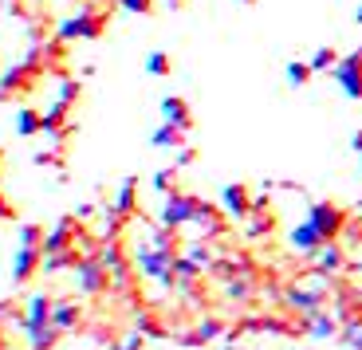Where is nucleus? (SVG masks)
<instances>
[{
    "instance_id": "nucleus-32",
    "label": "nucleus",
    "mask_w": 362,
    "mask_h": 350,
    "mask_svg": "<svg viewBox=\"0 0 362 350\" xmlns=\"http://www.w3.org/2000/svg\"><path fill=\"white\" fill-rule=\"evenodd\" d=\"M44 236H47V228H40V225H20V244H24V248H44Z\"/></svg>"
},
{
    "instance_id": "nucleus-34",
    "label": "nucleus",
    "mask_w": 362,
    "mask_h": 350,
    "mask_svg": "<svg viewBox=\"0 0 362 350\" xmlns=\"http://www.w3.org/2000/svg\"><path fill=\"white\" fill-rule=\"evenodd\" d=\"M142 342H146V334H142V331H138V327H134V331H130V334H122V339H118V342H110V350H142Z\"/></svg>"
},
{
    "instance_id": "nucleus-16",
    "label": "nucleus",
    "mask_w": 362,
    "mask_h": 350,
    "mask_svg": "<svg viewBox=\"0 0 362 350\" xmlns=\"http://www.w3.org/2000/svg\"><path fill=\"white\" fill-rule=\"evenodd\" d=\"M52 311H55V299H52V296H44V291H36V296H28L20 327L28 331V327H44V323H52Z\"/></svg>"
},
{
    "instance_id": "nucleus-41",
    "label": "nucleus",
    "mask_w": 362,
    "mask_h": 350,
    "mask_svg": "<svg viewBox=\"0 0 362 350\" xmlns=\"http://www.w3.org/2000/svg\"><path fill=\"white\" fill-rule=\"evenodd\" d=\"M193 158H197V153H193V150H189V146H185V150H181V153H177V165H189V162H193Z\"/></svg>"
},
{
    "instance_id": "nucleus-36",
    "label": "nucleus",
    "mask_w": 362,
    "mask_h": 350,
    "mask_svg": "<svg viewBox=\"0 0 362 350\" xmlns=\"http://www.w3.org/2000/svg\"><path fill=\"white\" fill-rule=\"evenodd\" d=\"M79 83H75V79H64V83H59V99H55V103H64V107H71V103L75 99H79Z\"/></svg>"
},
{
    "instance_id": "nucleus-40",
    "label": "nucleus",
    "mask_w": 362,
    "mask_h": 350,
    "mask_svg": "<svg viewBox=\"0 0 362 350\" xmlns=\"http://www.w3.org/2000/svg\"><path fill=\"white\" fill-rule=\"evenodd\" d=\"M90 216H95V205H79V209H75V221H90Z\"/></svg>"
},
{
    "instance_id": "nucleus-17",
    "label": "nucleus",
    "mask_w": 362,
    "mask_h": 350,
    "mask_svg": "<svg viewBox=\"0 0 362 350\" xmlns=\"http://www.w3.org/2000/svg\"><path fill=\"white\" fill-rule=\"evenodd\" d=\"M52 323L59 327V331H79L83 327V307L79 299H55V311H52Z\"/></svg>"
},
{
    "instance_id": "nucleus-35",
    "label": "nucleus",
    "mask_w": 362,
    "mask_h": 350,
    "mask_svg": "<svg viewBox=\"0 0 362 350\" xmlns=\"http://www.w3.org/2000/svg\"><path fill=\"white\" fill-rule=\"evenodd\" d=\"M122 12H134V16H150L154 12V0H118Z\"/></svg>"
},
{
    "instance_id": "nucleus-38",
    "label": "nucleus",
    "mask_w": 362,
    "mask_h": 350,
    "mask_svg": "<svg viewBox=\"0 0 362 350\" xmlns=\"http://www.w3.org/2000/svg\"><path fill=\"white\" fill-rule=\"evenodd\" d=\"M346 272L354 276V291H358V299H362V256H358V260H351V268H346Z\"/></svg>"
},
{
    "instance_id": "nucleus-20",
    "label": "nucleus",
    "mask_w": 362,
    "mask_h": 350,
    "mask_svg": "<svg viewBox=\"0 0 362 350\" xmlns=\"http://www.w3.org/2000/svg\"><path fill=\"white\" fill-rule=\"evenodd\" d=\"M28 350H55L59 346V339H64V331L55 323H44V327H28Z\"/></svg>"
},
{
    "instance_id": "nucleus-2",
    "label": "nucleus",
    "mask_w": 362,
    "mask_h": 350,
    "mask_svg": "<svg viewBox=\"0 0 362 350\" xmlns=\"http://www.w3.org/2000/svg\"><path fill=\"white\" fill-rule=\"evenodd\" d=\"M177 244H158L154 236H146L142 244L134 248V268L142 279H154L162 288L173 291V268H177Z\"/></svg>"
},
{
    "instance_id": "nucleus-42",
    "label": "nucleus",
    "mask_w": 362,
    "mask_h": 350,
    "mask_svg": "<svg viewBox=\"0 0 362 350\" xmlns=\"http://www.w3.org/2000/svg\"><path fill=\"white\" fill-rule=\"evenodd\" d=\"M165 8H173V12H177V8H185V0H165Z\"/></svg>"
},
{
    "instance_id": "nucleus-25",
    "label": "nucleus",
    "mask_w": 362,
    "mask_h": 350,
    "mask_svg": "<svg viewBox=\"0 0 362 350\" xmlns=\"http://www.w3.org/2000/svg\"><path fill=\"white\" fill-rule=\"evenodd\" d=\"M16 134H20V138L44 134V115H40V110H32V107L16 110Z\"/></svg>"
},
{
    "instance_id": "nucleus-28",
    "label": "nucleus",
    "mask_w": 362,
    "mask_h": 350,
    "mask_svg": "<svg viewBox=\"0 0 362 350\" xmlns=\"http://www.w3.org/2000/svg\"><path fill=\"white\" fill-rule=\"evenodd\" d=\"M264 233H272V213H264V209H252V213H248L245 236H248V240H260Z\"/></svg>"
},
{
    "instance_id": "nucleus-3",
    "label": "nucleus",
    "mask_w": 362,
    "mask_h": 350,
    "mask_svg": "<svg viewBox=\"0 0 362 350\" xmlns=\"http://www.w3.org/2000/svg\"><path fill=\"white\" fill-rule=\"evenodd\" d=\"M103 28H107V16L95 8H79L75 16H67L64 24L55 28V40L59 44H75V40H99Z\"/></svg>"
},
{
    "instance_id": "nucleus-23",
    "label": "nucleus",
    "mask_w": 362,
    "mask_h": 350,
    "mask_svg": "<svg viewBox=\"0 0 362 350\" xmlns=\"http://www.w3.org/2000/svg\"><path fill=\"white\" fill-rule=\"evenodd\" d=\"M181 256H185V260H193L201 272H213V268H217V252L209 248V240H201V236L185 244V248H181Z\"/></svg>"
},
{
    "instance_id": "nucleus-44",
    "label": "nucleus",
    "mask_w": 362,
    "mask_h": 350,
    "mask_svg": "<svg viewBox=\"0 0 362 350\" xmlns=\"http://www.w3.org/2000/svg\"><path fill=\"white\" fill-rule=\"evenodd\" d=\"M354 20H358V24H362V4H358V12H354Z\"/></svg>"
},
{
    "instance_id": "nucleus-5",
    "label": "nucleus",
    "mask_w": 362,
    "mask_h": 350,
    "mask_svg": "<svg viewBox=\"0 0 362 350\" xmlns=\"http://www.w3.org/2000/svg\"><path fill=\"white\" fill-rule=\"evenodd\" d=\"M308 221L319 228L323 240H339L343 228H346V221H351V213H346L343 205H335V201H315V205L308 209Z\"/></svg>"
},
{
    "instance_id": "nucleus-6",
    "label": "nucleus",
    "mask_w": 362,
    "mask_h": 350,
    "mask_svg": "<svg viewBox=\"0 0 362 350\" xmlns=\"http://www.w3.org/2000/svg\"><path fill=\"white\" fill-rule=\"evenodd\" d=\"M71 279H75V288H79V296H103V291H110V272L103 268L99 256H83L71 268Z\"/></svg>"
},
{
    "instance_id": "nucleus-39",
    "label": "nucleus",
    "mask_w": 362,
    "mask_h": 350,
    "mask_svg": "<svg viewBox=\"0 0 362 350\" xmlns=\"http://www.w3.org/2000/svg\"><path fill=\"white\" fill-rule=\"evenodd\" d=\"M12 216H16V209H12V205H8V197L0 193V225H4V221H12Z\"/></svg>"
},
{
    "instance_id": "nucleus-26",
    "label": "nucleus",
    "mask_w": 362,
    "mask_h": 350,
    "mask_svg": "<svg viewBox=\"0 0 362 350\" xmlns=\"http://www.w3.org/2000/svg\"><path fill=\"white\" fill-rule=\"evenodd\" d=\"M83 256H79V248H71V252H52V256H44V276H55V272H64V268H75Z\"/></svg>"
},
{
    "instance_id": "nucleus-45",
    "label": "nucleus",
    "mask_w": 362,
    "mask_h": 350,
    "mask_svg": "<svg viewBox=\"0 0 362 350\" xmlns=\"http://www.w3.org/2000/svg\"><path fill=\"white\" fill-rule=\"evenodd\" d=\"M240 4H252V0H240Z\"/></svg>"
},
{
    "instance_id": "nucleus-22",
    "label": "nucleus",
    "mask_w": 362,
    "mask_h": 350,
    "mask_svg": "<svg viewBox=\"0 0 362 350\" xmlns=\"http://www.w3.org/2000/svg\"><path fill=\"white\" fill-rule=\"evenodd\" d=\"M185 138H189V130H181V126H170V122H162L154 130V138H150V142L158 146V150H185Z\"/></svg>"
},
{
    "instance_id": "nucleus-10",
    "label": "nucleus",
    "mask_w": 362,
    "mask_h": 350,
    "mask_svg": "<svg viewBox=\"0 0 362 350\" xmlns=\"http://www.w3.org/2000/svg\"><path fill=\"white\" fill-rule=\"evenodd\" d=\"M221 209H225L228 221H248V213H252V197H248V185L233 181V185L221 189Z\"/></svg>"
},
{
    "instance_id": "nucleus-18",
    "label": "nucleus",
    "mask_w": 362,
    "mask_h": 350,
    "mask_svg": "<svg viewBox=\"0 0 362 350\" xmlns=\"http://www.w3.org/2000/svg\"><path fill=\"white\" fill-rule=\"evenodd\" d=\"M162 118H165L170 126L193 130V110H189V103L181 99V95H170V99H162Z\"/></svg>"
},
{
    "instance_id": "nucleus-30",
    "label": "nucleus",
    "mask_w": 362,
    "mask_h": 350,
    "mask_svg": "<svg viewBox=\"0 0 362 350\" xmlns=\"http://www.w3.org/2000/svg\"><path fill=\"white\" fill-rule=\"evenodd\" d=\"M173 71V59L165 52H150L146 55V75H154V79H165Z\"/></svg>"
},
{
    "instance_id": "nucleus-21",
    "label": "nucleus",
    "mask_w": 362,
    "mask_h": 350,
    "mask_svg": "<svg viewBox=\"0 0 362 350\" xmlns=\"http://www.w3.org/2000/svg\"><path fill=\"white\" fill-rule=\"evenodd\" d=\"M221 334H225V323H221V319H201L197 323V331L193 334H181V346H205V342H213V339H221Z\"/></svg>"
},
{
    "instance_id": "nucleus-31",
    "label": "nucleus",
    "mask_w": 362,
    "mask_h": 350,
    "mask_svg": "<svg viewBox=\"0 0 362 350\" xmlns=\"http://www.w3.org/2000/svg\"><path fill=\"white\" fill-rule=\"evenodd\" d=\"M284 75H288V83H291V87H303V83H308L315 71H311V63H299V59H291L288 67H284Z\"/></svg>"
},
{
    "instance_id": "nucleus-19",
    "label": "nucleus",
    "mask_w": 362,
    "mask_h": 350,
    "mask_svg": "<svg viewBox=\"0 0 362 350\" xmlns=\"http://www.w3.org/2000/svg\"><path fill=\"white\" fill-rule=\"evenodd\" d=\"M110 209H115L118 216H127V221L138 213V177H122V185H118L115 205H110Z\"/></svg>"
},
{
    "instance_id": "nucleus-46",
    "label": "nucleus",
    "mask_w": 362,
    "mask_h": 350,
    "mask_svg": "<svg viewBox=\"0 0 362 350\" xmlns=\"http://www.w3.org/2000/svg\"><path fill=\"white\" fill-rule=\"evenodd\" d=\"M0 350H8V346H4V342H0Z\"/></svg>"
},
{
    "instance_id": "nucleus-43",
    "label": "nucleus",
    "mask_w": 362,
    "mask_h": 350,
    "mask_svg": "<svg viewBox=\"0 0 362 350\" xmlns=\"http://www.w3.org/2000/svg\"><path fill=\"white\" fill-rule=\"evenodd\" d=\"M354 150L362 153V130H358V134H354Z\"/></svg>"
},
{
    "instance_id": "nucleus-1",
    "label": "nucleus",
    "mask_w": 362,
    "mask_h": 350,
    "mask_svg": "<svg viewBox=\"0 0 362 350\" xmlns=\"http://www.w3.org/2000/svg\"><path fill=\"white\" fill-rule=\"evenodd\" d=\"M335 288H339L335 276H323L319 268L299 272L288 288H284V311L299 315V319H311V315L327 311V299L335 296Z\"/></svg>"
},
{
    "instance_id": "nucleus-8",
    "label": "nucleus",
    "mask_w": 362,
    "mask_h": 350,
    "mask_svg": "<svg viewBox=\"0 0 362 350\" xmlns=\"http://www.w3.org/2000/svg\"><path fill=\"white\" fill-rule=\"evenodd\" d=\"M311 268H319L323 276H343L351 268V252H346L343 240H327L323 248L311 256Z\"/></svg>"
},
{
    "instance_id": "nucleus-9",
    "label": "nucleus",
    "mask_w": 362,
    "mask_h": 350,
    "mask_svg": "<svg viewBox=\"0 0 362 350\" xmlns=\"http://www.w3.org/2000/svg\"><path fill=\"white\" fill-rule=\"evenodd\" d=\"M40 79V71L32 63H16L8 71L0 75V99H16L20 91H32V83Z\"/></svg>"
},
{
    "instance_id": "nucleus-15",
    "label": "nucleus",
    "mask_w": 362,
    "mask_h": 350,
    "mask_svg": "<svg viewBox=\"0 0 362 350\" xmlns=\"http://www.w3.org/2000/svg\"><path fill=\"white\" fill-rule=\"evenodd\" d=\"M299 327H303V334L315 342H327V339H339V331H343V323L335 319V311L327 307V311L311 315V319H299Z\"/></svg>"
},
{
    "instance_id": "nucleus-4",
    "label": "nucleus",
    "mask_w": 362,
    "mask_h": 350,
    "mask_svg": "<svg viewBox=\"0 0 362 350\" xmlns=\"http://www.w3.org/2000/svg\"><path fill=\"white\" fill-rule=\"evenodd\" d=\"M197 205H201V201L193 197V193H177V189H173V193H165V205H162V213H158V225L170 228V233H177V228H189Z\"/></svg>"
},
{
    "instance_id": "nucleus-12",
    "label": "nucleus",
    "mask_w": 362,
    "mask_h": 350,
    "mask_svg": "<svg viewBox=\"0 0 362 350\" xmlns=\"http://www.w3.org/2000/svg\"><path fill=\"white\" fill-rule=\"evenodd\" d=\"M40 268H44V248H24V244H20L16 256H12V284L24 288Z\"/></svg>"
},
{
    "instance_id": "nucleus-13",
    "label": "nucleus",
    "mask_w": 362,
    "mask_h": 350,
    "mask_svg": "<svg viewBox=\"0 0 362 350\" xmlns=\"http://www.w3.org/2000/svg\"><path fill=\"white\" fill-rule=\"evenodd\" d=\"M323 236H319V228L311 225V221H303V225H296L288 233V248L296 252V256H303V260H311V256H315L319 248H323Z\"/></svg>"
},
{
    "instance_id": "nucleus-11",
    "label": "nucleus",
    "mask_w": 362,
    "mask_h": 350,
    "mask_svg": "<svg viewBox=\"0 0 362 350\" xmlns=\"http://www.w3.org/2000/svg\"><path fill=\"white\" fill-rule=\"evenodd\" d=\"M75 244H79V221H75V216H64V221L44 236V256H52V252H71Z\"/></svg>"
},
{
    "instance_id": "nucleus-47",
    "label": "nucleus",
    "mask_w": 362,
    "mask_h": 350,
    "mask_svg": "<svg viewBox=\"0 0 362 350\" xmlns=\"http://www.w3.org/2000/svg\"><path fill=\"white\" fill-rule=\"evenodd\" d=\"M0 342H4V339H0Z\"/></svg>"
},
{
    "instance_id": "nucleus-29",
    "label": "nucleus",
    "mask_w": 362,
    "mask_h": 350,
    "mask_svg": "<svg viewBox=\"0 0 362 350\" xmlns=\"http://www.w3.org/2000/svg\"><path fill=\"white\" fill-rule=\"evenodd\" d=\"M308 63H311V71H315V75H327V71H335V67H339V52H335V47H319Z\"/></svg>"
},
{
    "instance_id": "nucleus-14",
    "label": "nucleus",
    "mask_w": 362,
    "mask_h": 350,
    "mask_svg": "<svg viewBox=\"0 0 362 350\" xmlns=\"http://www.w3.org/2000/svg\"><path fill=\"white\" fill-rule=\"evenodd\" d=\"M225 209H217V205H205L201 201L197 205V213H193V225L189 228H197L201 233V240H217V236H225Z\"/></svg>"
},
{
    "instance_id": "nucleus-37",
    "label": "nucleus",
    "mask_w": 362,
    "mask_h": 350,
    "mask_svg": "<svg viewBox=\"0 0 362 350\" xmlns=\"http://www.w3.org/2000/svg\"><path fill=\"white\" fill-rule=\"evenodd\" d=\"M173 173H177V165H173V170H158V173H154V189L173 193Z\"/></svg>"
},
{
    "instance_id": "nucleus-7",
    "label": "nucleus",
    "mask_w": 362,
    "mask_h": 350,
    "mask_svg": "<svg viewBox=\"0 0 362 350\" xmlns=\"http://www.w3.org/2000/svg\"><path fill=\"white\" fill-rule=\"evenodd\" d=\"M331 75H335V83L343 87L346 99L362 103V47H358V52H351V55H343Z\"/></svg>"
},
{
    "instance_id": "nucleus-27",
    "label": "nucleus",
    "mask_w": 362,
    "mask_h": 350,
    "mask_svg": "<svg viewBox=\"0 0 362 350\" xmlns=\"http://www.w3.org/2000/svg\"><path fill=\"white\" fill-rule=\"evenodd\" d=\"M339 342H343L346 350H362V315L346 319V323H343V331H339Z\"/></svg>"
},
{
    "instance_id": "nucleus-33",
    "label": "nucleus",
    "mask_w": 362,
    "mask_h": 350,
    "mask_svg": "<svg viewBox=\"0 0 362 350\" xmlns=\"http://www.w3.org/2000/svg\"><path fill=\"white\" fill-rule=\"evenodd\" d=\"M134 323H138V331H142L146 339H162V334H165V331H162V323H158V319H154L150 311H138Z\"/></svg>"
},
{
    "instance_id": "nucleus-24",
    "label": "nucleus",
    "mask_w": 362,
    "mask_h": 350,
    "mask_svg": "<svg viewBox=\"0 0 362 350\" xmlns=\"http://www.w3.org/2000/svg\"><path fill=\"white\" fill-rule=\"evenodd\" d=\"M252 291H256V279L248 276V272H240V276L225 279V296L233 299V303H248V299H252Z\"/></svg>"
}]
</instances>
